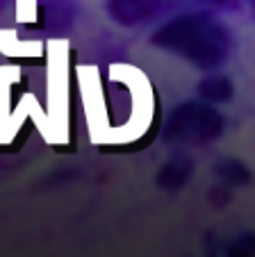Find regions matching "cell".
<instances>
[{
  "label": "cell",
  "instance_id": "cell-1",
  "mask_svg": "<svg viewBox=\"0 0 255 257\" xmlns=\"http://www.w3.org/2000/svg\"><path fill=\"white\" fill-rule=\"evenodd\" d=\"M162 44L178 53L192 55L198 62H214L226 50V37L212 21L185 16L164 30Z\"/></svg>",
  "mask_w": 255,
  "mask_h": 257
},
{
  "label": "cell",
  "instance_id": "cell-2",
  "mask_svg": "<svg viewBox=\"0 0 255 257\" xmlns=\"http://www.w3.org/2000/svg\"><path fill=\"white\" fill-rule=\"evenodd\" d=\"M166 0H110V12L121 23H139L164 7Z\"/></svg>",
  "mask_w": 255,
  "mask_h": 257
},
{
  "label": "cell",
  "instance_id": "cell-3",
  "mask_svg": "<svg viewBox=\"0 0 255 257\" xmlns=\"http://www.w3.org/2000/svg\"><path fill=\"white\" fill-rule=\"evenodd\" d=\"M198 3H207V5L214 7H235L239 0H198Z\"/></svg>",
  "mask_w": 255,
  "mask_h": 257
},
{
  "label": "cell",
  "instance_id": "cell-4",
  "mask_svg": "<svg viewBox=\"0 0 255 257\" xmlns=\"http://www.w3.org/2000/svg\"><path fill=\"white\" fill-rule=\"evenodd\" d=\"M3 3H5V0H0V7H3Z\"/></svg>",
  "mask_w": 255,
  "mask_h": 257
}]
</instances>
